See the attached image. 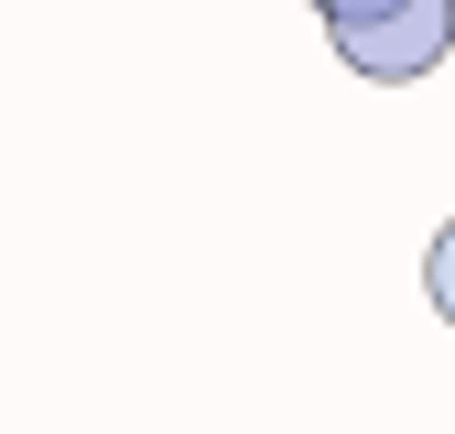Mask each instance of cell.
I'll use <instances>...</instances> for the list:
<instances>
[{
	"mask_svg": "<svg viewBox=\"0 0 455 434\" xmlns=\"http://www.w3.org/2000/svg\"><path fill=\"white\" fill-rule=\"evenodd\" d=\"M325 44H336L347 76L412 87L455 54V0H325Z\"/></svg>",
	"mask_w": 455,
	"mask_h": 434,
	"instance_id": "6da1fadb",
	"label": "cell"
},
{
	"mask_svg": "<svg viewBox=\"0 0 455 434\" xmlns=\"http://www.w3.org/2000/svg\"><path fill=\"white\" fill-rule=\"evenodd\" d=\"M423 293H434V315L455 326V217L434 229V250H423Z\"/></svg>",
	"mask_w": 455,
	"mask_h": 434,
	"instance_id": "7a4b0ae2",
	"label": "cell"
},
{
	"mask_svg": "<svg viewBox=\"0 0 455 434\" xmlns=\"http://www.w3.org/2000/svg\"><path fill=\"white\" fill-rule=\"evenodd\" d=\"M315 12H325V0H315Z\"/></svg>",
	"mask_w": 455,
	"mask_h": 434,
	"instance_id": "3957f363",
	"label": "cell"
}]
</instances>
